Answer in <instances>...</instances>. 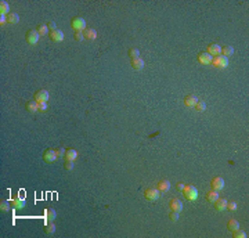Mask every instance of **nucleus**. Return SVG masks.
<instances>
[{"label": "nucleus", "instance_id": "412c9836", "mask_svg": "<svg viewBox=\"0 0 249 238\" xmlns=\"http://www.w3.org/2000/svg\"><path fill=\"white\" fill-rule=\"evenodd\" d=\"M197 103H198V99L195 96H187L184 99V104L187 107H194Z\"/></svg>", "mask_w": 249, "mask_h": 238}, {"label": "nucleus", "instance_id": "4468645a", "mask_svg": "<svg viewBox=\"0 0 249 238\" xmlns=\"http://www.w3.org/2000/svg\"><path fill=\"white\" fill-rule=\"evenodd\" d=\"M132 68H133V69H136V71L143 69V68H144V61L140 57L136 58V60H132Z\"/></svg>", "mask_w": 249, "mask_h": 238}, {"label": "nucleus", "instance_id": "dca6fc26", "mask_svg": "<svg viewBox=\"0 0 249 238\" xmlns=\"http://www.w3.org/2000/svg\"><path fill=\"white\" fill-rule=\"evenodd\" d=\"M227 206V201L226 199H221V198H217L215 201V208L216 210H224Z\"/></svg>", "mask_w": 249, "mask_h": 238}, {"label": "nucleus", "instance_id": "9d476101", "mask_svg": "<svg viewBox=\"0 0 249 238\" xmlns=\"http://www.w3.org/2000/svg\"><path fill=\"white\" fill-rule=\"evenodd\" d=\"M208 54L217 57V55L221 54V47L219 46V44H213V43L209 44V47H208Z\"/></svg>", "mask_w": 249, "mask_h": 238}, {"label": "nucleus", "instance_id": "9b49d317", "mask_svg": "<svg viewBox=\"0 0 249 238\" xmlns=\"http://www.w3.org/2000/svg\"><path fill=\"white\" fill-rule=\"evenodd\" d=\"M212 55L208 54V53H199L198 54V61L203 65H208V64H212Z\"/></svg>", "mask_w": 249, "mask_h": 238}, {"label": "nucleus", "instance_id": "c756f323", "mask_svg": "<svg viewBox=\"0 0 249 238\" xmlns=\"http://www.w3.org/2000/svg\"><path fill=\"white\" fill-rule=\"evenodd\" d=\"M129 55L132 57V60H136V58H138V55H140V51H138L137 49H130L129 50Z\"/></svg>", "mask_w": 249, "mask_h": 238}, {"label": "nucleus", "instance_id": "a19ab883", "mask_svg": "<svg viewBox=\"0 0 249 238\" xmlns=\"http://www.w3.org/2000/svg\"><path fill=\"white\" fill-rule=\"evenodd\" d=\"M183 190H184V184L179 183V184H177V191H183Z\"/></svg>", "mask_w": 249, "mask_h": 238}, {"label": "nucleus", "instance_id": "2eb2a0df", "mask_svg": "<svg viewBox=\"0 0 249 238\" xmlns=\"http://www.w3.org/2000/svg\"><path fill=\"white\" fill-rule=\"evenodd\" d=\"M13 206L15 208V209H22V208L25 206V199L21 197H15L13 199Z\"/></svg>", "mask_w": 249, "mask_h": 238}, {"label": "nucleus", "instance_id": "2f4dec72", "mask_svg": "<svg viewBox=\"0 0 249 238\" xmlns=\"http://www.w3.org/2000/svg\"><path fill=\"white\" fill-rule=\"evenodd\" d=\"M47 31H49L47 25H39V28H37V32H39V35H47Z\"/></svg>", "mask_w": 249, "mask_h": 238}, {"label": "nucleus", "instance_id": "473e14b6", "mask_svg": "<svg viewBox=\"0 0 249 238\" xmlns=\"http://www.w3.org/2000/svg\"><path fill=\"white\" fill-rule=\"evenodd\" d=\"M75 39L78 42H82L83 39H85V36H83V31H76L75 32Z\"/></svg>", "mask_w": 249, "mask_h": 238}, {"label": "nucleus", "instance_id": "f8f14e48", "mask_svg": "<svg viewBox=\"0 0 249 238\" xmlns=\"http://www.w3.org/2000/svg\"><path fill=\"white\" fill-rule=\"evenodd\" d=\"M50 39L53 42H62L64 40V33H62V31H60V29H55V31L50 32Z\"/></svg>", "mask_w": 249, "mask_h": 238}, {"label": "nucleus", "instance_id": "6e6552de", "mask_svg": "<svg viewBox=\"0 0 249 238\" xmlns=\"http://www.w3.org/2000/svg\"><path fill=\"white\" fill-rule=\"evenodd\" d=\"M55 158H57V154H55V151H53V150H47V151H44V154H43V159H44V162L51 163V162H54V161H55Z\"/></svg>", "mask_w": 249, "mask_h": 238}, {"label": "nucleus", "instance_id": "0eeeda50", "mask_svg": "<svg viewBox=\"0 0 249 238\" xmlns=\"http://www.w3.org/2000/svg\"><path fill=\"white\" fill-rule=\"evenodd\" d=\"M33 97H35L36 103H47V100H49V91L42 89V90H37L36 93H35Z\"/></svg>", "mask_w": 249, "mask_h": 238}, {"label": "nucleus", "instance_id": "393cba45", "mask_svg": "<svg viewBox=\"0 0 249 238\" xmlns=\"http://www.w3.org/2000/svg\"><path fill=\"white\" fill-rule=\"evenodd\" d=\"M10 7H8V3L7 2H0V14L2 15H6L8 13Z\"/></svg>", "mask_w": 249, "mask_h": 238}, {"label": "nucleus", "instance_id": "c85d7f7f", "mask_svg": "<svg viewBox=\"0 0 249 238\" xmlns=\"http://www.w3.org/2000/svg\"><path fill=\"white\" fill-rule=\"evenodd\" d=\"M233 237H234V238H247V233L238 228V230L233 231Z\"/></svg>", "mask_w": 249, "mask_h": 238}, {"label": "nucleus", "instance_id": "4c0bfd02", "mask_svg": "<svg viewBox=\"0 0 249 238\" xmlns=\"http://www.w3.org/2000/svg\"><path fill=\"white\" fill-rule=\"evenodd\" d=\"M65 169H67V170H72V169H73L72 161H67V163H65Z\"/></svg>", "mask_w": 249, "mask_h": 238}, {"label": "nucleus", "instance_id": "4be33fe9", "mask_svg": "<svg viewBox=\"0 0 249 238\" xmlns=\"http://www.w3.org/2000/svg\"><path fill=\"white\" fill-rule=\"evenodd\" d=\"M44 215H46V219L49 220V222H53V220L55 219V215H57V213H55V210L53 209V208H47Z\"/></svg>", "mask_w": 249, "mask_h": 238}, {"label": "nucleus", "instance_id": "ea45409f", "mask_svg": "<svg viewBox=\"0 0 249 238\" xmlns=\"http://www.w3.org/2000/svg\"><path fill=\"white\" fill-rule=\"evenodd\" d=\"M6 22H7V17H6V15H0V25L3 26Z\"/></svg>", "mask_w": 249, "mask_h": 238}, {"label": "nucleus", "instance_id": "1a4fd4ad", "mask_svg": "<svg viewBox=\"0 0 249 238\" xmlns=\"http://www.w3.org/2000/svg\"><path fill=\"white\" fill-rule=\"evenodd\" d=\"M170 209L172 210H174V212H181L183 210V202L180 201V199H177V198H173L170 201Z\"/></svg>", "mask_w": 249, "mask_h": 238}, {"label": "nucleus", "instance_id": "f03ea898", "mask_svg": "<svg viewBox=\"0 0 249 238\" xmlns=\"http://www.w3.org/2000/svg\"><path fill=\"white\" fill-rule=\"evenodd\" d=\"M71 26H72L75 31H85L86 29V21L82 17H75L71 21Z\"/></svg>", "mask_w": 249, "mask_h": 238}, {"label": "nucleus", "instance_id": "f704fd0d", "mask_svg": "<svg viewBox=\"0 0 249 238\" xmlns=\"http://www.w3.org/2000/svg\"><path fill=\"white\" fill-rule=\"evenodd\" d=\"M47 28H49V31H55V29H57V25H55V22H54V21H50V22L49 24H47Z\"/></svg>", "mask_w": 249, "mask_h": 238}, {"label": "nucleus", "instance_id": "b1692460", "mask_svg": "<svg viewBox=\"0 0 249 238\" xmlns=\"http://www.w3.org/2000/svg\"><path fill=\"white\" fill-rule=\"evenodd\" d=\"M20 21V17H18V14H15V13H10L7 15V22H10V24H17Z\"/></svg>", "mask_w": 249, "mask_h": 238}, {"label": "nucleus", "instance_id": "e433bc0d", "mask_svg": "<svg viewBox=\"0 0 249 238\" xmlns=\"http://www.w3.org/2000/svg\"><path fill=\"white\" fill-rule=\"evenodd\" d=\"M39 104V111L40 112H44L47 109V103H37Z\"/></svg>", "mask_w": 249, "mask_h": 238}, {"label": "nucleus", "instance_id": "a211bd4d", "mask_svg": "<svg viewBox=\"0 0 249 238\" xmlns=\"http://www.w3.org/2000/svg\"><path fill=\"white\" fill-rule=\"evenodd\" d=\"M227 228L231 231V233H233V231H235V230H238V228H239V223L237 222L235 219L228 220V223H227Z\"/></svg>", "mask_w": 249, "mask_h": 238}, {"label": "nucleus", "instance_id": "cd10ccee", "mask_svg": "<svg viewBox=\"0 0 249 238\" xmlns=\"http://www.w3.org/2000/svg\"><path fill=\"white\" fill-rule=\"evenodd\" d=\"M44 231H46V234H53L55 231V226H54V223L53 222H50L49 224L44 227Z\"/></svg>", "mask_w": 249, "mask_h": 238}, {"label": "nucleus", "instance_id": "7ed1b4c3", "mask_svg": "<svg viewBox=\"0 0 249 238\" xmlns=\"http://www.w3.org/2000/svg\"><path fill=\"white\" fill-rule=\"evenodd\" d=\"M144 197L145 199H148V201H156V199L159 198V190L158 188H147L144 192Z\"/></svg>", "mask_w": 249, "mask_h": 238}, {"label": "nucleus", "instance_id": "39448f33", "mask_svg": "<svg viewBox=\"0 0 249 238\" xmlns=\"http://www.w3.org/2000/svg\"><path fill=\"white\" fill-rule=\"evenodd\" d=\"M212 62H213V65H215L216 68H227V65H228L227 57H224V55H221V54L213 58Z\"/></svg>", "mask_w": 249, "mask_h": 238}, {"label": "nucleus", "instance_id": "6ab92c4d", "mask_svg": "<svg viewBox=\"0 0 249 238\" xmlns=\"http://www.w3.org/2000/svg\"><path fill=\"white\" fill-rule=\"evenodd\" d=\"M217 198H219V191H215V190H212L210 192H208L206 194V201L210 202V204H213Z\"/></svg>", "mask_w": 249, "mask_h": 238}, {"label": "nucleus", "instance_id": "5701e85b", "mask_svg": "<svg viewBox=\"0 0 249 238\" xmlns=\"http://www.w3.org/2000/svg\"><path fill=\"white\" fill-rule=\"evenodd\" d=\"M76 158H78V152H76L75 150H68L67 152H65V159L67 161H75Z\"/></svg>", "mask_w": 249, "mask_h": 238}, {"label": "nucleus", "instance_id": "aec40b11", "mask_svg": "<svg viewBox=\"0 0 249 238\" xmlns=\"http://www.w3.org/2000/svg\"><path fill=\"white\" fill-rule=\"evenodd\" d=\"M26 109L29 112H36L39 111V104L36 101H29V103H26Z\"/></svg>", "mask_w": 249, "mask_h": 238}, {"label": "nucleus", "instance_id": "ddd939ff", "mask_svg": "<svg viewBox=\"0 0 249 238\" xmlns=\"http://www.w3.org/2000/svg\"><path fill=\"white\" fill-rule=\"evenodd\" d=\"M83 36L87 40H93L97 37V32H96V29H85V31H83Z\"/></svg>", "mask_w": 249, "mask_h": 238}, {"label": "nucleus", "instance_id": "7c9ffc66", "mask_svg": "<svg viewBox=\"0 0 249 238\" xmlns=\"http://www.w3.org/2000/svg\"><path fill=\"white\" fill-rule=\"evenodd\" d=\"M0 210H2V212H7V210H10V205H8L7 201L0 202Z\"/></svg>", "mask_w": 249, "mask_h": 238}, {"label": "nucleus", "instance_id": "f3484780", "mask_svg": "<svg viewBox=\"0 0 249 238\" xmlns=\"http://www.w3.org/2000/svg\"><path fill=\"white\" fill-rule=\"evenodd\" d=\"M170 188V183H169V180H161L158 183V190L161 192H165L168 191V190Z\"/></svg>", "mask_w": 249, "mask_h": 238}, {"label": "nucleus", "instance_id": "423d86ee", "mask_svg": "<svg viewBox=\"0 0 249 238\" xmlns=\"http://www.w3.org/2000/svg\"><path fill=\"white\" fill-rule=\"evenodd\" d=\"M39 32L35 31V29H31V31L26 32V42H28L29 44H36L37 42H39Z\"/></svg>", "mask_w": 249, "mask_h": 238}, {"label": "nucleus", "instance_id": "58836bf2", "mask_svg": "<svg viewBox=\"0 0 249 238\" xmlns=\"http://www.w3.org/2000/svg\"><path fill=\"white\" fill-rule=\"evenodd\" d=\"M65 152H67V151H65L64 148H58V150L55 151V154H57V156H65Z\"/></svg>", "mask_w": 249, "mask_h": 238}, {"label": "nucleus", "instance_id": "20e7f679", "mask_svg": "<svg viewBox=\"0 0 249 238\" xmlns=\"http://www.w3.org/2000/svg\"><path fill=\"white\" fill-rule=\"evenodd\" d=\"M210 186H212V190H215V191H220V190L224 188V180L221 177L216 176V177H213L212 180H210Z\"/></svg>", "mask_w": 249, "mask_h": 238}, {"label": "nucleus", "instance_id": "bb28decb", "mask_svg": "<svg viewBox=\"0 0 249 238\" xmlns=\"http://www.w3.org/2000/svg\"><path fill=\"white\" fill-rule=\"evenodd\" d=\"M194 108L197 109L198 112H203V111L206 109V104L203 103V101H198V103L194 105Z\"/></svg>", "mask_w": 249, "mask_h": 238}, {"label": "nucleus", "instance_id": "72a5a7b5", "mask_svg": "<svg viewBox=\"0 0 249 238\" xmlns=\"http://www.w3.org/2000/svg\"><path fill=\"white\" fill-rule=\"evenodd\" d=\"M169 218H170L172 222H177V220H179V212H174V210H172Z\"/></svg>", "mask_w": 249, "mask_h": 238}, {"label": "nucleus", "instance_id": "a878e982", "mask_svg": "<svg viewBox=\"0 0 249 238\" xmlns=\"http://www.w3.org/2000/svg\"><path fill=\"white\" fill-rule=\"evenodd\" d=\"M221 53L223 54L221 55H224V57H228V55H231L234 53V49L231 46H224V47H221Z\"/></svg>", "mask_w": 249, "mask_h": 238}, {"label": "nucleus", "instance_id": "c9c22d12", "mask_svg": "<svg viewBox=\"0 0 249 238\" xmlns=\"http://www.w3.org/2000/svg\"><path fill=\"white\" fill-rule=\"evenodd\" d=\"M227 209L228 210H235L237 209V204H235V202H227Z\"/></svg>", "mask_w": 249, "mask_h": 238}, {"label": "nucleus", "instance_id": "f257e3e1", "mask_svg": "<svg viewBox=\"0 0 249 238\" xmlns=\"http://www.w3.org/2000/svg\"><path fill=\"white\" fill-rule=\"evenodd\" d=\"M183 195L187 201H195L198 198V191L194 186H184V190H183Z\"/></svg>", "mask_w": 249, "mask_h": 238}]
</instances>
